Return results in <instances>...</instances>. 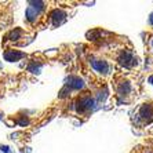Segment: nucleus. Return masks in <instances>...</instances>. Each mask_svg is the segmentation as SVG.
Listing matches in <instances>:
<instances>
[{"label": "nucleus", "instance_id": "1", "mask_svg": "<svg viewBox=\"0 0 153 153\" xmlns=\"http://www.w3.org/2000/svg\"><path fill=\"white\" fill-rule=\"evenodd\" d=\"M141 116H142L143 120L150 121L153 119V108L150 105H145V106L141 109Z\"/></svg>", "mask_w": 153, "mask_h": 153}, {"label": "nucleus", "instance_id": "2", "mask_svg": "<svg viewBox=\"0 0 153 153\" xmlns=\"http://www.w3.org/2000/svg\"><path fill=\"white\" fill-rule=\"evenodd\" d=\"M94 68L95 69H98V71H101V72H106L108 71V65H106V62H102V61H95L94 62Z\"/></svg>", "mask_w": 153, "mask_h": 153}]
</instances>
